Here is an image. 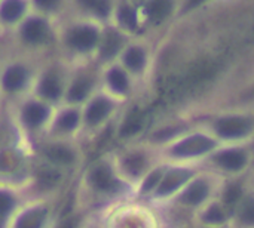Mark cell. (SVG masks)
<instances>
[{"mask_svg":"<svg viewBox=\"0 0 254 228\" xmlns=\"http://www.w3.org/2000/svg\"><path fill=\"white\" fill-rule=\"evenodd\" d=\"M100 86L113 96L127 102L135 92L137 80L118 61H113L100 67Z\"/></svg>","mask_w":254,"mask_h":228,"instance_id":"16","label":"cell"},{"mask_svg":"<svg viewBox=\"0 0 254 228\" xmlns=\"http://www.w3.org/2000/svg\"><path fill=\"white\" fill-rule=\"evenodd\" d=\"M119 174L134 187L140 180L158 163L161 162L159 150L149 142H140L125 147L122 151L112 154Z\"/></svg>","mask_w":254,"mask_h":228,"instance_id":"11","label":"cell"},{"mask_svg":"<svg viewBox=\"0 0 254 228\" xmlns=\"http://www.w3.org/2000/svg\"><path fill=\"white\" fill-rule=\"evenodd\" d=\"M80 131H82V107L60 104L54 111L51 125L45 137L80 141Z\"/></svg>","mask_w":254,"mask_h":228,"instance_id":"15","label":"cell"},{"mask_svg":"<svg viewBox=\"0 0 254 228\" xmlns=\"http://www.w3.org/2000/svg\"><path fill=\"white\" fill-rule=\"evenodd\" d=\"M231 226L254 228V190L250 185L232 214Z\"/></svg>","mask_w":254,"mask_h":228,"instance_id":"27","label":"cell"},{"mask_svg":"<svg viewBox=\"0 0 254 228\" xmlns=\"http://www.w3.org/2000/svg\"><path fill=\"white\" fill-rule=\"evenodd\" d=\"M54 218L52 206L48 202V197H33L27 199L24 205L18 209V212L10 220L9 226L18 228H40L51 224Z\"/></svg>","mask_w":254,"mask_h":228,"instance_id":"17","label":"cell"},{"mask_svg":"<svg viewBox=\"0 0 254 228\" xmlns=\"http://www.w3.org/2000/svg\"><path fill=\"white\" fill-rule=\"evenodd\" d=\"M57 21L48 15L31 10L9 34V47L34 53L46 55L54 52L57 39Z\"/></svg>","mask_w":254,"mask_h":228,"instance_id":"4","label":"cell"},{"mask_svg":"<svg viewBox=\"0 0 254 228\" xmlns=\"http://www.w3.org/2000/svg\"><path fill=\"white\" fill-rule=\"evenodd\" d=\"M1 105H3V102H1V98H0V107H1Z\"/></svg>","mask_w":254,"mask_h":228,"instance_id":"31","label":"cell"},{"mask_svg":"<svg viewBox=\"0 0 254 228\" xmlns=\"http://www.w3.org/2000/svg\"><path fill=\"white\" fill-rule=\"evenodd\" d=\"M25 200L24 188L7 181H0V226H9Z\"/></svg>","mask_w":254,"mask_h":228,"instance_id":"24","label":"cell"},{"mask_svg":"<svg viewBox=\"0 0 254 228\" xmlns=\"http://www.w3.org/2000/svg\"><path fill=\"white\" fill-rule=\"evenodd\" d=\"M180 0H143L140 7L144 28H156L168 22L180 12Z\"/></svg>","mask_w":254,"mask_h":228,"instance_id":"20","label":"cell"},{"mask_svg":"<svg viewBox=\"0 0 254 228\" xmlns=\"http://www.w3.org/2000/svg\"><path fill=\"white\" fill-rule=\"evenodd\" d=\"M124 101L113 96L101 86L95 93L82 105V131L80 141L94 139L100 132L107 129V126L118 117Z\"/></svg>","mask_w":254,"mask_h":228,"instance_id":"7","label":"cell"},{"mask_svg":"<svg viewBox=\"0 0 254 228\" xmlns=\"http://www.w3.org/2000/svg\"><path fill=\"white\" fill-rule=\"evenodd\" d=\"M7 107L10 108L9 116L19 138L30 144L45 137L57 108L34 93H27L7 104Z\"/></svg>","mask_w":254,"mask_h":228,"instance_id":"5","label":"cell"},{"mask_svg":"<svg viewBox=\"0 0 254 228\" xmlns=\"http://www.w3.org/2000/svg\"><path fill=\"white\" fill-rule=\"evenodd\" d=\"M195 224L199 227L220 228L231 226V214L216 196L193 212Z\"/></svg>","mask_w":254,"mask_h":228,"instance_id":"22","label":"cell"},{"mask_svg":"<svg viewBox=\"0 0 254 228\" xmlns=\"http://www.w3.org/2000/svg\"><path fill=\"white\" fill-rule=\"evenodd\" d=\"M220 144H244L254 139V113L222 111L210 116L202 125Z\"/></svg>","mask_w":254,"mask_h":228,"instance_id":"8","label":"cell"},{"mask_svg":"<svg viewBox=\"0 0 254 228\" xmlns=\"http://www.w3.org/2000/svg\"><path fill=\"white\" fill-rule=\"evenodd\" d=\"M254 163V147L252 142L220 144L211 151L201 168L208 169L223 178H237L247 174Z\"/></svg>","mask_w":254,"mask_h":228,"instance_id":"9","label":"cell"},{"mask_svg":"<svg viewBox=\"0 0 254 228\" xmlns=\"http://www.w3.org/2000/svg\"><path fill=\"white\" fill-rule=\"evenodd\" d=\"M152 61V47L140 36L131 37L118 58V62L137 80V83L149 74Z\"/></svg>","mask_w":254,"mask_h":228,"instance_id":"14","label":"cell"},{"mask_svg":"<svg viewBox=\"0 0 254 228\" xmlns=\"http://www.w3.org/2000/svg\"><path fill=\"white\" fill-rule=\"evenodd\" d=\"M110 22L128 36H140L144 30L141 7L132 0H118Z\"/></svg>","mask_w":254,"mask_h":228,"instance_id":"19","label":"cell"},{"mask_svg":"<svg viewBox=\"0 0 254 228\" xmlns=\"http://www.w3.org/2000/svg\"><path fill=\"white\" fill-rule=\"evenodd\" d=\"M82 145L83 144L76 139L43 137L28 147H31L37 160L70 172L82 163Z\"/></svg>","mask_w":254,"mask_h":228,"instance_id":"10","label":"cell"},{"mask_svg":"<svg viewBox=\"0 0 254 228\" xmlns=\"http://www.w3.org/2000/svg\"><path fill=\"white\" fill-rule=\"evenodd\" d=\"M165 168H167V162L161 160L140 180V182L135 185V197L137 199L147 200V202L150 200V197L153 196L155 190L158 188V185L161 182Z\"/></svg>","mask_w":254,"mask_h":228,"instance_id":"26","label":"cell"},{"mask_svg":"<svg viewBox=\"0 0 254 228\" xmlns=\"http://www.w3.org/2000/svg\"><path fill=\"white\" fill-rule=\"evenodd\" d=\"M210 1H214V0H182V4H180V12L179 13H185V12H192Z\"/></svg>","mask_w":254,"mask_h":228,"instance_id":"29","label":"cell"},{"mask_svg":"<svg viewBox=\"0 0 254 228\" xmlns=\"http://www.w3.org/2000/svg\"><path fill=\"white\" fill-rule=\"evenodd\" d=\"M199 169H201L199 165L167 162V168L164 171L161 182L149 202L156 205L170 203L182 191V188L193 178V175H196Z\"/></svg>","mask_w":254,"mask_h":228,"instance_id":"13","label":"cell"},{"mask_svg":"<svg viewBox=\"0 0 254 228\" xmlns=\"http://www.w3.org/2000/svg\"><path fill=\"white\" fill-rule=\"evenodd\" d=\"M249 185H250V187H252V188H253V190H254V175H253V177H252V181L249 182Z\"/></svg>","mask_w":254,"mask_h":228,"instance_id":"30","label":"cell"},{"mask_svg":"<svg viewBox=\"0 0 254 228\" xmlns=\"http://www.w3.org/2000/svg\"><path fill=\"white\" fill-rule=\"evenodd\" d=\"M118 0H68L67 12L95 19L98 22H110Z\"/></svg>","mask_w":254,"mask_h":228,"instance_id":"21","label":"cell"},{"mask_svg":"<svg viewBox=\"0 0 254 228\" xmlns=\"http://www.w3.org/2000/svg\"><path fill=\"white\" fill-rule=\"evenodd\" d=\"M223 177L208 171L199 169L196 175L182 188V191L167 205H173L179 209L195 212L208 200L214 199L219 193Z\"/></svg>","mask_w":254,"mask_h":228,"instance_id":"12","label":"cell"},{"mask_svg":"<svg viewBox=\"0 0 254 228\" xmlns=\"http://www.w3.org/2000/svg\"><path fill=\"white\" fill-rule=\"evenodd\" d=\"M31 10L48 15L51 18L60 19L67 13L68 0H30Z\"/></svg>","mask_w":254,"mask_h":228,"instance_id":"28","label":"cell"},{"mask_svg":"<svg viewBox=\"0 0 254 228\" xmlns=\"http://www.w3.org/2000/svg\"><path fill=\"white\" fill-rule=\"evenodd\" d=\"M129 39H131V36H128L127 33L119 30L112 22L104 24L101 40H100L98 49L94 56V62L101 67L109 62L118 61L121 52L124 50V47Z\"/></svg>","mask_w":254,"mask_h":228,"instance_id":"18","label":"cell"},{"mask_svg":"<svg viewBox=\"0 0 254 228\" xmlns=\"http://www.w3.org/2000/svg\"><path fill=\"white\" fill-rule=\"evenodd\" d=\"M103 27V22L67 12L57 21L54 52L70 64L94 61Z\"/></svg>","mask_w":254,"mask_h":228,"instance_id":"1","label":"cell"},{"mask_svg":"<svg viewBox=\"0 0 254 228\" xmlns=\"http://www.w3.org/2000/svg\"><path fill=\"white\" fill-rule=\"evenodd\" d=\"M247 188H249V184L243 182L241 177L223 178V181L220 184V188H219V193H217V197L225 205V208L229 211L231 218H232V214H234L235 208L241 202L244 193L247 191Z\"/></svg>","mask_w":254,"mask_h":228,"instance_id":"25","label":"cell"},{"mask_svg":"<svg viewBox=\"0 0 254 228\" xmlns=\"http://www.w3.org/2000/svg\"><path fill=\"white\" fill-rule=\"evenodd\" d=\"M30 12V0H0V36L7 37Z\"/></svg>","mask_w":254,"mask_h":228,"instance_id":"23","label":"cell"},{"mask_svg":"<svg viewBox=\"0 0 254 228\" xmlns=\"http://www.w3.org/2000/svg\"><path fill=\"white\" fill-rule=\"evenodd\" d=\"M10 49V53L0 61V98L7 105L27 93H31L36 76L43 58L48 55H34Z\"/></svg>","mask_w":254,"mask_h":228,"instance_id":"3","label":"cell"},{"mask_svg":"<svg viewBox=\"0 0 254 228\" xmlns=\"http://www.w3.org/2000/svg\"><path fill=\"white\" fill-rule=\"evenodd\" d=\"M80 188L97 205H121L135 196L134 187L119 174L113 156L94 160L80 175Z\"/></svg>","mask_w":254,"mask_h":228,"instance_id":"2","label":"cell"},{"mask_svg":"<svg viewBox=\"0 0 254 228\" xmlns=\"http://www.w3.org/2000/svg\"><path fill=\"white\" fill-rule=\"evenodd\" d=\"M219 145L220 142L202 126L196 129L189 128L182 135L161 147L159 154L162 160L170 163H188L201 166L205 157Z\"/></svg>","mask_w":254,"mask_h":228,"instance_id":"6","label":"cell"}]
</instances>
